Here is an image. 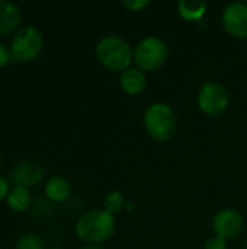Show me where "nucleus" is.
Here are the masks:
<instances>
[{"label": "nucleus", "mask_w": 247, "mask_h": 249, "mask_svg": "<svg viewBox=\"0 0 247 249\" xmlns=\"http://www.w3.org/2000/svg\"><path fill=\"white\" fill-rule=\"evenodd\" d=\"M74 231L80 241L89 245H99L115 235L116 219L103 209H92L77 219Z\"/></svg>", "instance_id": "f257e3e1"}, {"label": "nucleus", "mask_w": 247, "mask_h": 249, "mask_svg": "<svg viewBox=\"0 0 247 249\" xmlns=\"http://www.w3.org/2000/svg\"><path fill=\"white\" fill-rule=\"evenodd\" d=\"M95 55L106 70L112 73H122L131 67V63H134V47L124 36L109 34L98 41Z\"/></svg>", "instance_id": "f03ea898"}, {"label": "nucleus", "mask_w": 247, "mask_h": 249, "mask_svg": "<svg viewBox=\"0 0 247 249\" xmlns=\"http://www.w3.org/2000/svg\"><path fill=\"white\" fill-rule=\"evenodd\" d=\"M146 133L157 143H166L173 139L178 131L176 111L166 102H154L148 105L143 115Z\"/></svg>", "instance_id": "7ed1b4c3"}, {"label": "nucleus", "mask_w": 247, "mask_h": 249, "mask_svg": "<svg viewBox=\"0 0 247 249\" xmlns=\"http://www.w3.org/2000/svg\"><path fill=\"white\" fill-rule=\"evenodd\" d=\"M169 47L167 42L159 35H147L134 47L135 67L144 73L159 70L167 60Z\"/></svg>", "instance_id": "20e7f679"}, {"label": "nucleus", "mask_w": 247, "mask_h": 249, "mask_svg": "<svg viewBox=\"0 0 247 249\" xmlns=\"http://www.w3.org/2000/svg\"><path fill=\"white\" fill-rule=\"evenodd\" d=\"M44 47V35L33 25L17 28L10 39V54L15 61H31L39 55Z\"/></svg>", "instance_id": "39448f33"}, {"label": "nucleus", "mask_w": 247, "mask_h": 249, "mask_svg": "<svg viewBox=\"0 0 247 249\" xmlns=\"http://www.w3.org/2000/svg\"><path fill=\"white\" fill-rule=\"evenodd\" d=\"M197 105L204 115L220 117L227 111L230 105V93L221 83L208 82L198 90Z\"/></svg>", "instance_id": "423d86ee"}, {"label": "nucleus", "mask_w": 247, "mask_h": 249, "mask_svg": "<svg viewBox=\"0 0 247 249\" xmlns=\"http://www.w3.org/2000/svg\"><path fill=\"white\" fill-rule=\"evenodd\" d=\"M211 228L215 236H220L226 241L236 239L245 231V217L239 210L226 207L214 214Z\"/></svg>", "instance_id": "0eeeda50"}, {"label": "nucleus", "mask_w": 247, "mask_h": 249, "mask_svg": "<svg viewBox=\"0 0 247 249\" xmlns=\"http://www.w3.org/2000/svg\"><path fill=\"white\" fill-rule=\"evenodd\" d=\"M221 25L230 36L236 39H247L246 3L243 1L229 3L221 12Z\"/></svg>", "instance_id": "6e6552de"}, {"label": "nucleus", "mask_w": 247, "mask_h": 249, "mask_svg": "<svg viewBox=\"0 0 247 249\" xmlns=\"http://www.w3.org/2000/svg\"><path fill=\"white\" fill-rule=\"evenodd\" d=\"M9 175L15 185L29 187L36 185L42 181V178L45 177V169L39 162L33 159H22L13 163Z\"/></svg>", "instance_id": "1a4fd4ad"}, {"label": "nucleus", "mask_w": 247, "mask_h": 249, "mask_svg": "<svg viewBox=\"0 0 247 249\" xmlns=\"http://www.w3.org/2000/svg\"><path fill=\"white\" fill-rule=\"evenodd\" d=\"M119 86L128 96H140L147 89V74L135 66L128 67L119 76Z\"/></svg>", "instance_id": "9d476101"}, {"label": "nucleus", "mask_w": 247, "mask_h": 249, "mask_svg": "<svg viewBox=\"0 0 247 249\" xmlns=\"http://www.w3.org/2000/svg\"><path fill=\"white\" fill-rule=\"evenodd\" d=\"M22 20L20 7L12 0H0V35L15 32Z\"/></svg>", "instance_id": "9b49d317"}, {"label": "nucleus", "mask_w": 247, "mask_h": 249, "mask_svg": "<svg viewBox=\"0 0 247 249\" xmlns=\"http://www.w3.org/2000/svg\"><path fill=\"white\" fill-rule=\"evenodd\" d=\"M44 193H45L47 198H49L51 201H54V203H63V201H66L70 197V194H71V185H70V182L64 177L54 175V177H49L45 181Z\"/></svg>", "instance_id": "f8f14e48"}, {"label": "nucleus", "mask_w": 247, "mask_h": 249, "mask_svg": "<svg viewBox=\"0 0 247 249\" xmlns=\"http://www.w3.org/2000/svg\"><path fill=\"white\" fill-rule=\"evenodd\" d=\"M208 4L204 0H181L178 3V15L185 22H201L207 13Z\"/></svg>", "instance_id": "ddd939ff"}, {"label": "nucleus", "mask_w": 247, "mask_h": 249, "mask_svg": "<svg viewBox=\"0 0 247 249\" xmlns=\"http://www.w3.org/2000/svg\"><path fill=\"white\" fill-rule=\"evenodd\" d=\"M6 203H7L9 209L13 212H25L29 209L31 203H32L31 191L28 190V187L15 185L10 188L7 197H6Z\"/></svg>", "instance_id": "4468645a"}, {"label": "nucleus", "mask_w": 247, "mask_h": 249, "mask_svg": "<svg viewBox=\"0 0 247 249\" xmlns=\"http://www.w3.org/2000/svg\"><path fill=\"white\" fill-rule=\"evenodd\" d=\"M127 206L125 197L122 193L119 191H109L105 194L103 197V210H106L111 214H116L119 212H122Z\"/></svg>", "instance_id": "2eb2a0df"}, {"label": "nucleus", "mask_w": 247, "mask_h": 249, "mask_svg": "<svg viewBox=\"0 0 247 249\" xmlns=\"http://www.w3.org/2000/svg\"><path fill=\"white\" fill-rule=\"evenodd\" d=\"M15 249H45L44 242L41 241L39 236L35 233H22L16 242H15Z\"/></svg>", "instance_id": "dca6fc26"}, {"label": "nucleus", "mask_w": 247, "mask_h": 249, "mask_svg": "<svg viewBox=\"0 0 247 249\" xmlns=\"http://www.w3.org/2000/svg\"><path fill=\"white\" fill-rule=\"evenodd\" d=\"M122 6L131 13H140V12H144L150 6V1L148 0H124Z\"/></svg>", "instance_id": "f3484780"}, {"label": "nucleus", "mask_w": 247, "mask_h": 249, "mask_svg": "<svg viewBox=\"0 0 247 249\" xmlns=\"http://www.w3.org/2000/svg\"><path fill=\"white\" fill-rule=\"evenodd\" d=\"M204 249H229V244L226 239L220 238V236H211L207 239Z\"/></svg>", "instance_id": "a211bd4d"}, {"label": "nucleus", "mask_w": 247, "mask_h": 249, "mask_svg": "<svg viewBox=\"0 0 247 249\" xmlns=\"http://www.w3.org/2000/svg\"><path fill=\"white\" fill-rule=\"evenodd\" d=\"M10 60H12L10 50H9L3 42H0V67L6 66Z\"/></svg>", "instance_id": "6ab92c4d"}, {"label": "nucleus", "mask_w": 247, "mask_h": 249, "mask_svg": "<svg viewBox=\"0 0 247 249\" xmlns=\"http://www.w3.org/2000/svg\"><path fill=\"white\" fill-rule=\"evenodd\" d=\"M9 191H10V185H9L7 178H4L3 175H0V201L7 197Z\"/></svg>", "instance_id": "aec40b11"}, {"label": "nucleus", "mask_w": 247, "mask_h": 249, "mask_svg": "<svg viewBox=\"0 0 247 249\" xmlns=\"http://www.w3.org/2000/svg\"><path fill=\"white\" fill-rule=\"evenodd\" d=\"M80 249H102L100 247H98V245H87V247H83V248Z\"/></svg>", "instance_id": "412c9836"}, {"label": "nucleus", "mask_w": 247, "mask_h": 249, "mask_svg": "<svg viewBox=\"0 0 247 249\" xmlns=\"http://www.w3.org/2000/svg\"><path fill=\"white\" fill-rule=\"evenodd\" d=\"M48 249H63V248H61V247H49Z\"/></svg>", "instance_id": "4be33fe9"}, {"label": "nucleus", "mask_w": 247, "mask_h": 249, "mask_svg": "<svg viewBox=\"0 0 247 249\" xmlns=\"http://www.w3.org/2000/svg\"><path fill=\"white\" fill-rule=\"evenodd\" d=\"M0 165H1V152H0Z\"/></svg>", "instance_id": "5701e85b"}, {"label": "nucleus", "mask_w": 247, "mask_h": 249, "mask_svg": "<svg viewBox=\"0 0 247 249\" xmlns=\"http://www.w3.org/2000/svg\"><path fill=\"white\" fill-rule=\"evenodd\" d=\"M246 249H247V248H246Z\"/></svg>", "instance_id": "b1692460"}]
</instances>
